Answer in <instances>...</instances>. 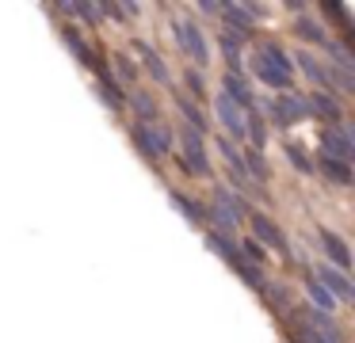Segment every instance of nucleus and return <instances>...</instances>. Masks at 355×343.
Listing matches in <instances>:
<instances>
[{
	"instance_id": "obj_1",
	"label": "nucleus",
	"mask_w": 355,
	"mask_h": 343,
	"mask_svg": "<svg viewBox=\"0 0 355 343\" xmlns=\"http://www.w3.org/2000/svg\"><path fill=\"white\" fill-rule=\"evenodd\" d=\"M252 73H256V80H263V88H279V96L294 88V65H291V58H286L275 42H268V46L256 50Z\"/></svg>"
},
{
	"instance_id": "obj_2",
	"label": "nucleus",
	"mask_w": 355,
	"mask_h": 343,
	"mask_svg": "<svg viewBox=\"0 0 355 343\" xmlns=\"http://www.w3.org/2000/svg\"><path fill=\"white\" fill-rule=\"evenodd\" d=\"M207 240H210V248H214V252H218V256H222V259H225V263H230V267H233V271H237V274H241V279H245V282H248V286H256V290H260V286H263V271H256V267H252V263H248V259H245V256H241V248H237V240H230V236H225V233H218V229H214V233H210V236H207Z\"/></svg>"
},
{
	"instance_id": "obj_3",
	"label": "nucleus",
	"mask_w": 355,
	"mask_h": 343,
	"mask_svg": "<svg viewBox=\"0 0 355 343\" xmlns=\"http://www.w3.org/2000/svg\"><path fill=\"white\" fill-rule=\"evenodd\" d=\"M172 35H176V46L184 50V58H191L195 65H207L210 61V42L195 19H176L172 23Z\"/></svg>"
},
{
	"instance_id": "obj_4",
	"label": "nucleus",
	"mask_w": 355,
	"mask_h": 343,
	"mask_svg": "<svg viewBox=\"0 0 355 343\" xmlns=\"http://www.w3.org/2000/svg\"><path fill=\"white\" fill-rule=\"evenodd\" d=\"M180 164H184V172L191 175H202V179H210V157H207V145H202V134H195V130H180Z\"/></svg>"
},
{
	"instance_id": "obj_5",
	"label": "nucleus",
	"mask_w": 355,
	"mask_h": 343,
	"mask_svg": "<svg viewBox=\"0 0 355 343\" xmlns=\"http://www.w3.org/2000/svg\"><path fill=\"white\" fill-rule=\"evenodd\" d=\"M134 145L141 149V157L161 160L172 152V134L164 126H157V122H138V126H134Z\"/></svg>"
},
{
	"instance_id": "obj_6",
	"label": "nucleus",
	"mask_w": 355,
	"mask_h": 343,
	"mask_svg": "<svg viewBox=\"0 0 355 343\" xmlns=\"http://www.w3.org/2000/svg\"><path fill=\"white\" fill-rule=\"evenodd\" d=\"M207 218H214L222 229H237L241 221H245V202H241V198L233 195V191L218 187V191H214V198H210ZM222 229H218V233H222Z\"/></svg>"
},
{
	"instance_id": "obj_7",
	"label": "nucleus",
	"mask_w": 355,
	"mask_h": 343,
	"mask_svg": "<svg viewBox=\"0 0 355 343\" xmlns=\"http://www.w3.org/2000/svg\"><path fill=\"white\" fill-rule=\"evenodd\" d=\"M222 15H225V35H233L237 42H245V38H252L256 19L263 15V8H256V4H222Z\"/></svg>"
},
{
	"instance_id": "obj_8",
	"label": "nucleus",
	"mask_w": 355,
	"mask_h": 343,
	"mask_svg": "<svg viewBox=\"0 0 355 343\" xmlns=\"http://www.w3.org/2000/svg\"><path fill=\"white\" fill-rule=\"evenodd\" d=\"M268 114L275 126H294V122H306L309 118V107H306V96H298V91H283L279 99H271L268 103Z\"/></svg>"
},
{
	"instance_id": "obj_9",
	"label": "nucleus",
	"mask_w": 355,
	"mask_h": 343,
	"mask_svg": "<svg viewBox=\"0 0 355 343\" xmlns=\"http://www.w3.org/2000/svg\"><path fill=\"white\" fill-rule=\"evenodd\" d=\"M321 157H332V160H340V164H352V157H355V137L347 134L344 122L321 130Z\"/></svg>"
},
{
	"instance_id": "obj_10",
	"label": "nucleus",
	"mask_w": 355,
	"mask_h": 343,
	"mask_svg": "<svg viewBox=\"0 0 355 343\" xmlns=\"http://www.w3.org/2000/svg\"><path fill=\"white\" fill-rule=\"evenodd\" d=\"M252 233H256L252 240L260 244L263 252H279V256H286V236L268 213H252Z\"/></svg>"
},
{
	"instance_id": "obj_11",
	"label": "nucleus",
	"mask_w": 355,
	"mask_h": 343,
	"mask_svg": "<svg viewBox=\"0 0 355 343\" xmlns=\"http://www.w3.org/2000/svg\"><path fill=\"white\" fill-rule=\"evenodd\" d=\"M294 320H298V324H306V328H313V332L324 335L329 343H344V332L336 328V320H332L329 313H317V309H309V305H302V309L294 313Z\"/></svg>"
},
{
	"instance_id": "obj_12",
	"label": "nucleus",
	"mask_w": 355,
	"mask_h": 343,
	"mask_svg": "<svg viewBox=\"0 0 355 343\" xmlns=\"http://www.w3.org/2000/svg\"><path fill=\"white\" fill-rule=\"evenodd\" d=\"M313 279L321 282V286L329 290V294L336 297V301H352V294H355V290H352V282H347V274H344V271H336V267L321 263V267H317V274H313Z\"/></svg>"
},
{
	"instance_id": "obj_13",
	"label": "nucleus",
	"mask_w": 355,
	"mask_h": 343,
	"mask_svg": "<svg viewBox=\"0 0 355 343\" xmlns=\"http://www.w3.org/2000/svg\"><path fill=\"white\" fill-rule=\"evenodd\" d=\"M306 107H309V118H324L329 126H336V122L344 118V107H340L336 96H329V91H313V96H306Z\"/></svg>"
},
{
	"instance_id": "obj_14",
	"label": "nucleus",
	"mask_w": 355,
	"mask_h": 343,
	"mask_svg": "<svg viewBox=\"0 0 355 343\" xmlns=\"http://www.w3.org/2000/svg\"><path fill=\"white\" fill-rule=\"evenodd\" d=\"M214 114H218V122H222V130H225V134H233L237 141L245 137V111H237V107H233L225 96H218Z\"/></svg>"
},
{
	"instance_id": "obj_15",
	"label": "nucleus",
	"mask_w": 355,
	"mask_h": 343,
	"mask_svg": "<svg viewBox=\"0 0 355 343\" xmlns=\"http://www.w3.org/2000/svg\"><path fill=\"white\" fill-rule=\"evenodd\" d=\"M222 88H225L222 96L230 99L237 111H252V91H248V84L241 80L237 73H225V76H222Z\"/></svg>"
},
{
	"instance_id": "obj_16",
	"label": "nucleus",
	"mask_w": 355,
	"mask_h": 343,
	"mask_svg": "<svg viewBox=\"0 0 355 343\" xmlns=\"http://www.w3.org/2000/svg\"><path fill=\"white\" fill-rule=\"evenodd\" d=\"M294 61H298V69H302V73H306L309 80L317 84V91L332 88V84H329V65H321V61H317L309 50H298V53H294Z\"/></svg>"
},
{
	"instance_id": "obj_17",
	"label": "nucleus",
	"mask_w": 355,
	"mask_h": 343,
	"mask_svg": "<svg viewBox=\"0 0 355 343\" xmlns=\"http://www.w3.org/2000/svg\"><path fill=\"white\" fill-rule=\"evenodd\" d=\"M96 88H100L103 103H111V111H123L126 96H123V88H119V80L107 73V69H96Z\"/></svg>"
},
{
	"instance_id": "obj_18",
	"label": "nucleus",
	"mask_w": 355,
	"mask_h": 343,
	"mask_svg": "<svg viewBox=\"0 0 355 343\" xmlns=\"http://www.w3.org/2000/svg\"><path fill=\"white\" fill-rule=\"evenodd\" d=\"M62 38H65V46H69V50L77 53V61H80V65H85V69H92V73H96V69H103L100 61H96L92 46H88L85 38L77 35V27H65V30H62Z\"/></svg>"
},
{
	"instance_id": "obj_19",
	"label": "nucleus",
	"mask_w": 355,
	"mask_h": 343,
	"mask_svg": "<svg viewBox=\"0 0 355 343\" xmlns=\"http://www.w3.org/2000/svg\"><path fill=\"white\" fill-rule=\"evenodd\" d=\"M134 50H138V58H141V65L149 69V76H153L157 84H168L172 80V73H168V65H164L161 61V53L153 50V46H146V42H138L134 46Z\"/></svg>"
},
{
	"instance_id": "obj_20",
	"label": "nucleus",
	"mask_w": 355,
	"mask_h": 343,
	"mask_svg": "<svg viewBox=\"0 0 355 343\" xmlns=\"http://www.w3.org/2000/svg\"><path fill=\"white\" fill-rule=\"evenodd\" d=\"M321 248H324V256L336 263V271H347L352 267V252H347V244H344V236H336V233H321Z\"/></svg>"
},
{
	"instance_id": "obj_21",
	"label": "nucleus",
	"mask_w": 355,
	"mask_h": 343,
	"mask_svg": "<svg viewBox=\"0 0 355 343\" xmlns=\"http://www.w3.org/2000/svg\"><path fill=\"white\" fill-rule=\"evenodd\" d=\"M306 294H309V309H317V313H329V317H332V309L340 305L336 297H332L329 290H324L321 282L313 279V274H306Z\"/></svg>"
},
{
	"instance_id": "obj_22",
	"label": "nucleus",
	"mask_w": 355,
	"mask_h": 343,
	"mask_svg": "<svg viewBox=\"0 0 355 343\" xmlns=\"http://www.w3.org/2000/svg\"><path fill=\"white\" fill-rule=\"evenodd\" d=\"M176 107H180V114H184V122H187V130H195V134H207L210 130V122H207V114H202V107L195 103V99H187V96H180L176 99Z\"/></svg>"
},
{
	"instance_id": "obj_23",
	"label": "nucleus",
	"mask_w": 355,
	"mask_h": 343,
	"mask_svg": "<svg viewBox=\"0 0 355 343\" xmlns=\"http://www.w3.org/2000/svg\"><path fill=\"white\" fill-rule=\"evenodd\" d=\"M218 152H222L225 164H230L233 183H237V187H245V183H248V172H245V160H241V149H233L230 137H222V141H218Z\"/></svg>"
},
{
	"instance_id": "obj_24",
	"label": "nucleus",
	"mask_w": 355,
	"mask_h": 343,
	"mask_svg": "<svg viewBox=\"0 0 355 343\" xmlns=\"http://www.w3.org/2000/svg\"><path fill=\"white\" fill-rule=\"evenodd\" d=\"M317 168H321V175L329 183H336V187H352V164H340V160H332V157H321Z\"/></svg>"
},
{
	"instance_id": "obj_25",
	"label": "nucleus",
	"mask_w": 355,
	"mask_h": 343,
	"mask_svg": "<svg viewBox=\"0 0 355 343\" xmlns=\"http://www.w3.org/2000/svg\"><path fill=\"white\" fill-rule=\"evenodd\" d=\"M294 30H298L306 42H313V46H324V42H329V30H324L317 19H309V15H302V19L294 23Z\"/></svg>"
},
{
	"instance_id": "obj_26",
	"label": "nucleus",
	"mask_w": 355,
	"mask_h": 343,
	"mask_svg": "<svg viewBox=\"0 0 355 343\" xmlns=\"http://www.w3.org/2000/svg\"><path fill=\"white\" fill-rule=\"evenodd\" d=\"M241 160H245L248 179H256V183H263V179H268V160L260 157V149H245V152H241Z\"/></svg>"
},
{
	"instance_id": "obj_27",
	"label": "nucleus",
	"mask_w": 355,
	"mask_h": 343,
	"mask_svg": "<svg viewBox=\"0 0 355 343\" xmlns=\"http://www.w3.org/2000/svg\"><path fill=\"white\" fill-rule=\"evenodd\" d=\"M237 248H241V256H245L248 263L256 267V271H263V267H268V252H263L260 244L252 240V236H241V240H237Z\"/></svg>"
},
{
	"instance_id": "obj_28",
	"label": "nucleus",
	"mask_w": 355,
	"mask_h": 343,
	"mask_svg": "<svg viewBox=\"0 0 355 343\" xmlns=\"http://www.w3.org/2000/svg\"><path fill=\"white\" fill-rule=\"evenodd\" d=\"M172 202H176L180 210L187 213V221H195V225H202V221H207V210H202L195 198H187V195H180V191H172Z\"/></svg>"
},
{
	"instance_id": "obj_29",
	"label": "nucleus",
	"mask_w": 355,
	"mask_h": 343,
	"mask_svg": "<svg viewBox=\"0 0 355 343\" xmlns=\"http://www.w3.org/2000/svg\"><path fill=\"white\" fill-rule=\"evenodd\" d=\"M286 160H291V164L298 168L302 175H313V160L306 157V149H302L298 141H291V145H286Z\"/></svg>"
},
{
	"instance_id": "obj_30",
	"label": "nucleus",
	"mask_w": 355,
	"mask_h": 343,
	"mask_svg": "<svg viewBox=\"0 0 355 343\" xmlns=\"http://www.w3.org/2000/svg\"><path fill=\"white\" fill-rule=\"evenodd\" d=\"M130 107H134L138 114H146V122L157 118V103H153V96H149V91H134V96H130Z\"/></svg>"
},
{
	"instance_id": "obj_31",
	"label": "nucleus",
	"mask_w": 355,
	"mask_h": 343,
	"mask_svg": "<svg viewBox=\"0 0 355 343\" xmlns=\"http://www.w3.org/2000/svg\"><path fill=\"white\" fill-rule=\"evenodd\" d=\"M222 53H225V61H230V73H237L241 69V42L233 35H222Z\"/></svg>"
},
{
	"instance_id": "obj_32",
	"label": "nucleus",
	"mask_w": 355,
	"mask_h": 343,
	"mask_svg": "<svg viewBox=\"0 0 355 343\" xmlns=\"http://www.w3.org/2000/svg\"><path fill=\"white\" fill-rule=\"evenodd\" d=\"M184 84H187V91H191L187 99H202V96H207V80H202L199 69H187V73H184Z\"/></svg>"
},
{
	"instance_id": "obj_33",
	"label": "nucleus",
	"mask_w": 355,
	"mask_h": 343,
	"mask_svg": "<svg viewBox=\"0 0 355 343\" xmlns=\"http://www.w3.org/2000/svg\"><path fill=\"white\" fill-rule=\"evenodd\" d=\"M111 61H115V69H119L123 80H134V76H138V69H134V61L126 58V53H111Z\"/></svg>"
},
{
	"instance_id": "obj_34",
	"label": "nucleus",
	"mask_w": 355,
	"mask_h": 343,
	"mask_svg": "<svg viewBox=\"0 0 355 343\" xmlns=\"http://www.w3.org/2000/svg\"><path fill=\"white\" fill-rule=\"evenodd\" d=\"M294 340H298V343H329V340H324V335H317L313 328L298 324V320H294Z\"/></svg>"
},
{
	"instance_id": "obj_35",
	"label": "nucleus",
	"mask_w": 355,
	"mask_h": 343,
	"mask_svg": "<svg viewBox=\"0 0 355 343\" xmlns=\"http://www.w3.org/2000/svg\"><path fill=\"white\" fill-rule=\"evenodd\" d=\"M199 12H207V15H222V4H214V0H202Z\"/></svg>"
}]
</instances>
